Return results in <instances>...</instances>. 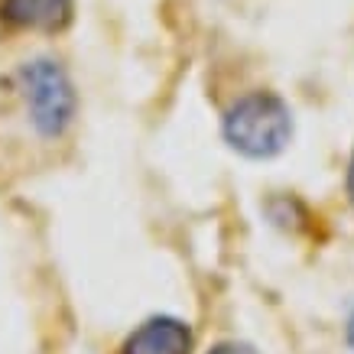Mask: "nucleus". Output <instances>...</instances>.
Returning a JSON list of instances; mask_svg holds the SVG:
<instances>
[{
  "instance_id": "1",
  "label": "nucleus",
  "mask_w": 354,
  "mask_h": 354,
  "mask_svg": "<svg viewBox=\"0 0 354 354\" xmlns=\"http://www.w3.org/2000/svg\"><path fill=\"white\" fill-rule=\"evenodd\" d=\"M225 137L244 156H254V160L277 156L286 150L292 137L290 108L270 91H254L227 111Z\"/></svg>"
},
{
  "instance_id": "2",
  "label": "nucleus",
  "mask_w": 354,
  "mask_h": 354,
  "mask_svg": "<svg viewBox=\"0 0 354 354\" xmlns=\"http://www.w3.org/2000/svg\"><path fill=\"white\" fill-rule=\"evenodd\" d=\"M20 85L32 127L43 137H59L75 118V91L72 82L55 62H32L20 72Z\"/></svg>"
},
{
  "instance_id": "3",
  "label": "nucleus",
  "mask_w": 354,
  "mask_h": 354,
  "mask_svg": "<svg viewBox=\"0 0 354 354\" xmlns=\"http://www.w3.org/2000/svg\"><path fill=\"white\" fill-rule=\"evenodd\" d=\"M124 354H192V332L179 319L156 315L130 335Z\"/></svg>"
},
{
  "instance_id": "4",
  "label": "nucleus",
  "mask_w": 354,
  "mask_h": 354,
  "mask_svg": "<svg viewBox=\"0 0 354 354\" xmlns=\"http://www.w3.org/2000/svg\"><path fill=\"white\" fill-rule=\"evenodd\" d=\"M0 17L10 26L55 32L72 20V0H0Z\"/></svg>"
},
{
  "instance_id": "5",
  "label": "nucleus",
  "mask_w": 354,
  "mask_h": 354,
  "mask_svg": "<svg viewBox=\"0 0 354 354\" xmlns=\"http://www.w3.org/2000/svg\"><path fill=\"white\" fill-rule=\"evenodd\" d=\"M208 354H257L250 344H241V342H225V344H218V348H212Z\"/></svg>"
},
{
  "instance_id": "6",
  "label": "nucleus",
  "mask_w": 354,
  "mask_h": 354,
  "mask_svg": "<svg viewBox=\"0 0 354 354\" xmlns=\"http://www.w3.org/2000/svg\"><path fill=\"white\" fill-rule=\"evenodd\" d=\"M348 198L354 205V156H351V166H348Z\"/></svg>"
},
{
  "instance_id": "7",
  "label": "nucleus",
  "mask_w": 354,
  "mask_h": 354,
  "mask_svg": "<svg viewBox=\"0 0 354 354\" xmlns=\"http://www.w3.org/2000/svg\"><path fill=\"white\" fill-rule=\"evenodd\" d=\"M348 342H351V348H354V315L348 319Z\"/></svg>"
}]
</instances>
